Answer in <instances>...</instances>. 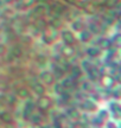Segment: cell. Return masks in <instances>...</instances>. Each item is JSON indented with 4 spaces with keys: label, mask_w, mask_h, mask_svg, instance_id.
Returning <instances> with one entry per match:
<instances>
[{
    "label": "cell",
    "mask_w": 121,
    "mask_h": 128,
    "mask_svg": "<svg viewBox=\"0 0 121 128\" xmlns=\"http://www.w3.org/2000/svg\"><path fill=\"white\" fill-rule=\"evenodd\" d=\"M19 2L23 6H25V7H30V6H32L36 2V0H19Z\"/></svg>",
    "instance_id": "1"
},
{
    "label": "cell",
    "mask_w": 121,
    "mask_h": 128,
    "mask_svg": "<svg viewBox=\"0 0 121 128\" xmlns=\"http://www.w3.org/2000/svg\"><path fill=\"white\" fill-rule=\"evenodd\" d=\"M16 0H2V2H5V4H7V5H10V4H13Z\"/></svg>",
    "instance_id": "2"
}]
</instances>
